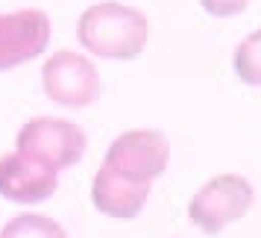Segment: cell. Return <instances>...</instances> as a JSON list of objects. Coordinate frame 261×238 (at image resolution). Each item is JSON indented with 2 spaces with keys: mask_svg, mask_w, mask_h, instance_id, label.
<instances>
[{
  "mask_svg": "<svg viewBox=\"0 0 261 238\" xmlns=\"http://www.w3.org/2000/svg\"><path fill=\"white\" fill-rule=\"evenodd\" d=\"M153 36L147 15L118 0H100L88 6L76 21V38L88 56L109 62L138 59Z\"/></svg>",
  "mask_w": 261,
  "mask_h": 238,
  "instance_id": "1",
  "label": "cell"
},
{
  "mask_svg": "<svg viewBox=\"0 0 261 238\" xmlns=\"http://www.w3.org/2000/svg\"><path fill=\"white\" fill-rule=\"evenodd\" d=\"M255 203V188L241 174H217L205 179L188 200V221L205 235H220L238 224Z\"/></svg>",
  "mask_w": 261,
  "mask_h": 238,
  "instance_id": "2",
  "label": "cell"
},
{
  "mask_svg": "<svg viewBox=\"0 0 261 238\" xmlns=\"http://www.w3.org/2000/svg\"><path fill=\"white\" fill-rule=\"evenodd\" d=\"M0 238H68V232L50 215L24 212L15 215L12 221H6V226L0 229Z\"/></svg>",
  "mask_w": 261,
  "mask_h": 238,
  "instance_id": "9",
  "label": "cell"
},
{
  "mask_svg": "<svg viewBox=\"0 0 261 238\" xmlns=\"http://www.w3.org/2000/svg\"><path fill=\"white\" fill-rule=\"evenodd\" d=\"M232 71L244 85H252V88L261 85V27L238 41L235 56H232Z\"/></svg>",
  "mask_w": 261,
  "mask_h": 238,
  "instance_id": "10",
  "label": "cell"
},
{
  "mask_svg": "<svg viewBox=\"0 0 261 238\" xmlns=\"http://www.w3.org/2000/svg\"><path fill=\"white\" fill-rule=\"evenodd\" d=\"M252 0H200V6L205 9V15L212 18H235V15L247 12Z\"/></svg>",
  "mask_w": 261,
  "mask_h": 238,
  "instance_id": "11",
  "label": "cell"
},
{
  "mask_svg": "<svg viewBox=\"0 0 261 238\" xmlns=\"http://www.w3.org/2000/svg\"><path fill=\"white\" fill-rule=\"evenodd\" d=\"M56 188H59V171L38 165L18 150L0 156V194L6 200L33 206L44 203Z\"/></svg>",
  "mask_w": 261,
  "mask_h": 238,
  "instance_id": "7",
  "label": "cell"
},
{
  "mask_svg": "<svg viewBox=\"0 0 261 238\" xmlns=\"http://www.w3.org/2000/svg\"><path fill=\"white\" fill-rule=\"evenodd\" d=\"M50 15L44 9H15L0 12V71H15L27 62L47 53Z\"/></svg>",
  "mask_w": 261,
  "mask_h": 238,
  "instance_id": "6",
  "label": "cell"
},
{
  "mask_svg": "<svg viewBox=\"0 0 261 238\" xmlns=\"http://www.w3.org/2000/svg\"><path fill=\"white\" fill-rule=\"evenodd\" d=\"M153 182H135L112 168L100 165L91 179V206L112 221H132L150 200Z\"/></svg>",
  "mask_w": 261,
  "mask_h": 238,
  "instance_id": "8",
  "label": "cell"
},
{
  "mask_svg": "<svg viewBox=\"0 0 261 238\" xmlns=\"http://www.w3.org/2000/svg\"><path fill=\"white\" fill-rule=\"evenodd\" d=\"M85 147H88V135L83 127L68 118H53V115L30 118L15 138L18 153L30 156L33 162L50 171L73 168L85 156Z\"/></svg>",
  "mask_w": 261,
  "mask_h": 238,
  "instance_id": "3",
  "label": "cell"
},
{
  "mask_svg": "<svg viewBox=\"0 0 261 238\" xmlns=\"http://www.w3.org/2000/svg\"><path fill=\"white\" fill-rule=\"evenodd\" d=\"M41 88L47 100H53L56 106L80 112L100 97L103 83H100V71L91 56L76 53L71 47H59L41 65Z\"/></svg>",
  "mask_w": 261,
  "mask_h": 238,
  "instance_id": "4",
  "label": "cell"
},
{
  "mask_svg": "<svg viewBox=\"0 0 261 238\" xmlns=\"http://www.w3.org/2000/svg\"><path fill=\"white\" fill-rule=\"evenodd\" d=\"M170 162V141L159 130H126L109 144L103 165L118 171L135 182H153L167 171Z\"/></svg>",
  "mask_w": 261,
  "mask_h": 238,
  "instance_id": "5",
  "label": "cell"
}]
</instances>
